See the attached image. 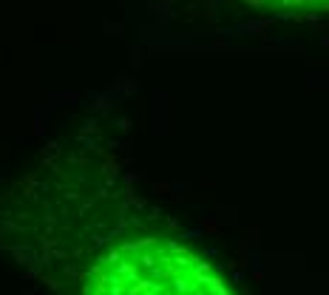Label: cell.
I'll return each instance as SVG.
<instances>
[{"label": "cell", "instance_id": "6da1fadb", "mask_svg": "<svg viewBox=\"0 0 329 295\" xmlns=\"http://www.w3.org/2000/svg\"><path fill=\"white\" fill-rule=\"evenodd\" d=\"M82 295H233L196 253L168 238H131L102 253Z\"/></svg>", "mask_w": 329, "mask_h": 295}, {"label": "cell", "instance_id": "7a4b0ae2", "mask_svg": "<svg viewBox=\"0 0 329 295\" xmlns=\"http://www.w3.org/2000/svg\"><path fill=\"white\" fill-rule=\"evenodd\" d=\"M264 6H281V9H309V6H329V0H256Z\"/></svg>", "mask_w": 329, "mask_h": 295}]
</instances>
